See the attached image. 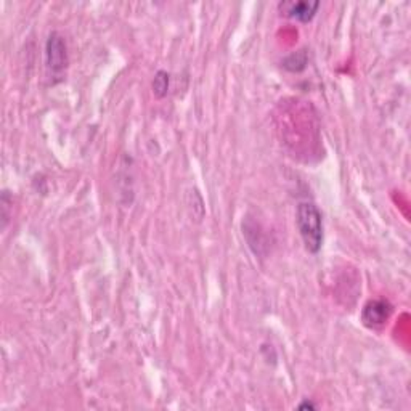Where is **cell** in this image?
Segmentation results:
<instances>
[{"mask_svg": "<svg viewBox=\"0 0 411 411\" xmlns=\"http://www.w3.org/2000/svg\"><path fill=\"white\" fill-rule=\"evenodd\" d=\"M297 228L307 251L312 254L322 249L323 244V217L313 202H301L297 206Z\"/></svg>", "mask_w": 411, "mask_h": 411, "instance_id": "6da1fadb", "label": "cell"}, {"mask_svg": "<svg viewBox=\"0 0 411 411\" xmlns=\"http://www.w3.org/2000/svg\"><path fill=\"white\" fill-rule=\"evenodd\" d=\"M306 65H307L306 50H301V52H296V53L289 55L288 58L285 60V63H283V66L286 67V70H289L292 72L302 71L304 67H306Z\"/></svg>", "mask_w": 411, "mask_h": 411, "instance_id": "8992f818", "label": "cell"}, {"mask_svg": "<svg viewBox=\"0 0 411 411\" xmlns=\"http://www.w3.org/2000/svg\"><path fill=\"white\" fill-rule=\"evenodd\" d=\"M320 8V2H281L280 11L289 18L299 20L302 22L311 21L317 10Z\"/></svg>", "mask_w": 411, "mask_h": 411, "instance_id": "277c9868", "label": "cell"}, {"mask_svg": "<svg viewBox=\"0 0 411 411\" xmlns=\"http://www.w3.org/2000/svg\"><path fill=\"white\" fill-rule=\"evenodd\" d=\"M169 82H171V76L166 71H157L153 79V93L157 98H164L169 92Z\"/></svg>", "mask_w": 411, "mask_h": 411, "instance_id": "5b68a950", "label": "cell"}, {"mask_svg": "<svg viewBox=\"0 0 411 411\" xmlns=\"http://www.w3.org/2000/svg\"><path fill=\"white\" fill-rule=\"evenodd\" d=\"M301 408H313V405L312 403H302Z\"/></svg>", "mask_w": 411, "mask_h": 411, "instance_id": "52a82bcc", "label": "cell"}, {"mask_svg": "<svg viewBox=\"0 0 411 411\" xmlns=\"http://www.w3.org/2000/svg\"><path fill=\"white\" fill-rule=\"evenodd\" d=\"M392 306L389 301L374 299L370 301L362 311V322L371 330H379L387 323L392 315Z\"/></svg>", "mask_w": 411, "mask_h": 411, "instance_id": "3957f363", "label": "cell"}, {"mask_svg": "<svg viewBox=\"0 0 411 411\" xmlns=\"http://www.w3.org/2000/svg\"><path fill=\"white\" fill-rule=\"evenodd\" d=\"M45 65L50 77H63L67 67V47L65 37L56 31L50 32L45 42Z\"/></svg>", "mask_w": 411, "mask_h": 411, "instance_id": "7a4b0ae2", "label": "cell"}]
</instances>
